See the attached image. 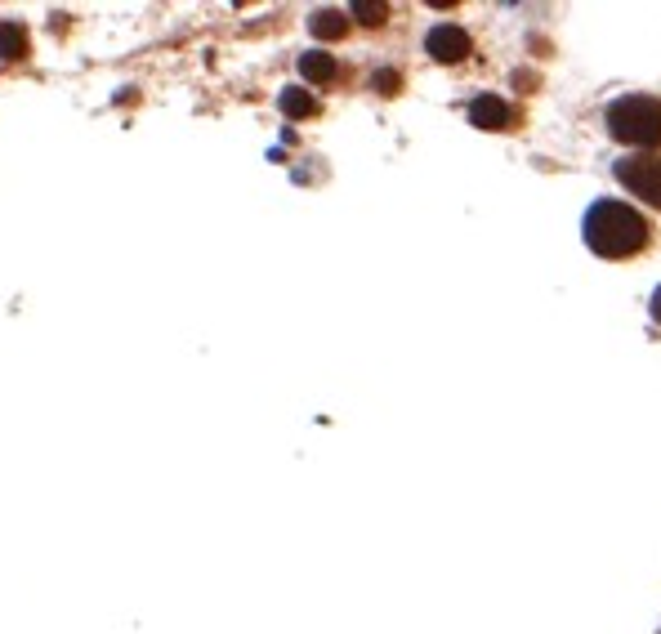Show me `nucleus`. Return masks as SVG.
<instances>
[{"label":"nucleus","mask_w":661,"mask_h":634,"mask_svg":"<svg viewBox=\"0 0 661 634\" xmlns=\"http://www.w3.org/2000/svg\"><path fill=\"white\" fill-rule=\"evenodd\" d=\"M586 246L599 259H635L653 246V224L626 201H595L586 215Z\"/></svg>","instance_id":"f257e3e1"},{"label":"nucleus","mask_w":661,"mask_h":634,"mask_svg":"<svg viewBox=\"0 0 661 634\" xmlns=\"http://www.w3.org/2000/svg\"><path fill=\"white\" fill-rule=\"evenodd\" d=\"M608 130L626 148H661V99H653V94H621V99H612Z\"/></svg>","instance_id":"f03ea898"},{"label":"nucleus","mask_w":661,"mask_h":634,"mask_svg":"<svg viewBox=\"0 0 661 634\" xmlns=\"http://www.w3.org/2000/svg\"><path fill=\"white\" fill-rule=\"evenodd\" d=\"M617 179L626 184L630 197H639L644 206L661 210V157H653V152H639V157H621V161H617Z\"/></svg>","instance_id":"7ed1b4c3"},{"label":"nucleus","mask_w":661,"mask_h":634,"mask_svg":"<svg viewBox=\"0 0 661 634\" xmlns=\"http://www.w3.org/2000/svg\"><path fill=\"white\" fill-rule=\"evenodd\" d=\"M425 54L434 63H465L469 54H474V41L465 36V27L438 23V27H429V36H425Z\"/></svg>","instance_id":"20e7f679"},{"label":"nucleus","mask_w":661,"mask_h":634,"mask_svg":"<svg viewBox=\"0 0 661 634\" xmlns=\"http://www.w3.org/2000/svg\"><path fill=\"white\" fill-rule=\"evenodd\" d=\"M469 121H474L478 130H510L514 126V108L505 99H496V94H483V99L469 103Z\"/></svg>","instance_id":"39448f33"},{"label":"nucleus","mask_w":661,"mask_h":634,"mask_svg":"<svg viewBox=\"0 0 661 634\" xmlns=\"http://www.w3.org/2000/svg\"><path fill=\"white\" fill-rule=\"evenodd\" d=\"M300 72H304V81L327 85V81H335V59L331 54H322V50H313V54H304L300 59Z\"/></svg>","instance_id":"423d86ee"},{"label":"nucleus","mask_w":661,"mask_h":634,"mask_svg":"<svg viewBox=\"0 0 661 634\" xmlns=\"http://www.w3.org/2000/svg\"><path fill=\"white\" fill-rule=\"evenodd\" d=\"M0 54L5 59H23L27 54V32L18 23H0Z\"/></svg>","instance_id":"0eeeda50"},{"label":"nucleus","mask_w":661,"mask_h":634,"mask_svg":"<svg viewBox=\"0 0 661 634\" xmlns=\"http://www.w3.org/2000/svg\"><path fill=\"white\" fill-rule=\"evenodd\" d=\"M313 36H322V41H335V36H344L349 32V23H344L340 14H335V9H322V14H313Z\"/></svg>","instance_id":"6e6552de"},{"label":"nucleus","mask_w":661,"mask_h":634,"mask_svg":"<svg viewBox=\"0 0 661 634\" xmlns=\"http://www.w3.org/2000/svg\"><path fill=\"white\" fill-rule=\"evenodd\" d=\"M282 112H286V117H313V112H318V99L304 94V90H286L282 94Z\"/></svg>","instance_id":"1a4fd4ad"},{"label":"nucleus","mask_w":661,"mask_h":634,"mask_svg":"<svg viewBox=\"0 0 661 634\" xmlns=\"http://www.w3.org/2000/svg\"><path fill=\"white\" fill-rule=\"evenodd\" d=\"M353 14H358L367 27H380L389 18V5H353Z\"/></svg>","instance_id":"9d476101"},{"label":"nucleus","mask_w":661,"mask_h":634,"mask_svg":"<svg viewBox=\"0 0 661 634\" xmlns=\"http://www.w3.org/2000/svg\"><path fill=\"white\" fill-rule=\"evenodd\" d=\"M371 85H376L380 94H398L402 76H398V72H376V76H371Z\"/></svg>","instance_id":"9b49d317"},{"label":"nucleus","mask_w":661,"mask_h":634,"mask_svg":"<svg viewBox=\"0 0 661 634\" xmlns=\"http://www.w3.org/2000/svg\"><path fill=\"white\" fill-rule=\"evenodd\" d=\"M653 317H657V322H661V291L653 295Z\"/></svg>","instance_id":"f8f14e48"}]
</instances>
